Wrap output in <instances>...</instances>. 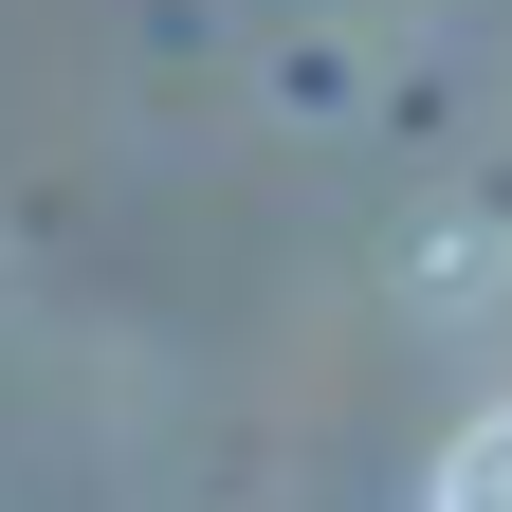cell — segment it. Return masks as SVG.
<instances>
[{
    "mask_svg": "<svg viewBox=\"0 0 512 512\" xmlns=\"http://www.w3.org/2000/svg\"><path fill=\"white\" fill-rule=\"evenodd\" d=\"M439 512H512V421H476V439H458V476H439Z\"/></svg>",
    "mask_w": 512,
    "mask_h": 512,
    "instance_id": "6da1fadb",
    "label": "cell"
}]
</instances>
